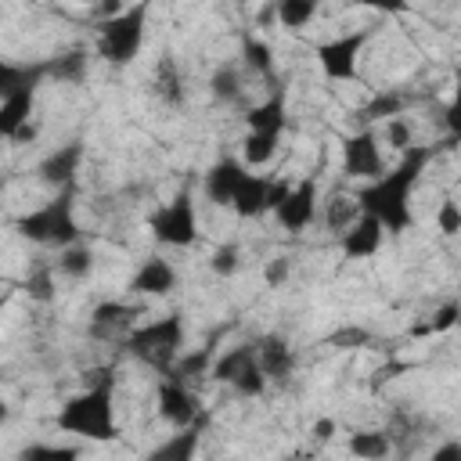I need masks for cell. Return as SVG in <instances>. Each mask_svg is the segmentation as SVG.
Here are the masks:
<instances>
[{"instance_id": "cell-1", "label": "cell", "mask_w": 461, "mask_h": 461, "mask_svg": "<svg viewBox=\"0 0 461 461\" xmlns=\"http://www.w3.org/2000/svg\"><path fill=\"white\" fill-rule=\"evenodd\" d=\"M432 158V148H418L411 144L400 158V166L385 169L378 180H367V187L357 194L360 212H371L382 220V227L389 234H403L414 227V212H411V191L425 169V162Z\"/></svg>"}, {"instance_id": "cell-2", "label": "cell", "mask_w": 461, "mask_h": 461, "mask_svg": "<svg viewBox=\"0 0 461 461\" xmlns=\"http://www.w3.org/2000/svg\"><path fill=\"white\" fill-rule=\"evenodd\" d=\"M58 429L86 436V439H115V421H112V378H97L94 385H86V393L72 396L61 414H58Z\"/></svg>"}, {"instance_id": "cell-3", "label": "cell", "mask_w": 461, "mask_h": 461, "mask_svg": "<svg viewBox=\"0 0 461 461\" xmlns=\"http://www.w3.org/2000/svg\"><path fill=\"white\" fill-rule=\"evenodd\" d=\"M122 346H126L130 357H137V360H144L148 367H155V371L166 375V371L176 364V353H180V346H184V317H180V313H169V317H162V321H151V324H144V328H133V331L122 339Z\"/></svg>"}, {"instance_id": "cell-4", "label": "cell", "mask_w": 461, "mask_h": 461, "mask_svg": "<svg viewBox=\"0 0 461 461\" xmlns=\"http://www.w3.org/2000/svg\"><path fill=\"white\" fill-rule=\"evenodd\" d=\"M18 234L22 238H29V241H43V245H72L76 238H79V227H76V220H72V191L68 187H61V194L58 198H50L47 205H40V209H32V212H25V216H18Z\"/></svg>"}, {"instance_id": "cell-5", "label": "cell", "mask_w": 461, "mask_h": 461, "mask_svg": "<svg viewBox=\"0 0 461 461\" xmlns=\"http://www.w3.org/2000/svg\"><path fill=\"white\" fill-rule=\"evenodd\" d=\"M144 25H148V4H133L130 11H119L101 22L97 50L112 65H130L137 50L144 47Z\"/></svg>"}, {"instance_id": "cell-6", "label": "cell", "mask_w": 461, "mask_h": 461, "mask_svg": "<svg viewBox=\"0 0 461 461\" xmlns=\"http://www.w3.org/2000/svg\"><path fill=\"white\" fill-rule=\"evenodd\" d=\"M155 241L162 245H173V249H187L194 245L198 238V220H194V205H191V194H176L169 205L155 209L151 220H148Z\"/></svg>"}, {"instance_id": "cell-7", "label": "cell", "mask_w": 461, "mask_h": 461, "mask_svg": "<svg viewBox=\"0 0 461 461\" xmlns=\"http://www.w3.org/2000/svg\"><path fill=\"white\" fill-rule=\"evenodd\" d=\"M371 40V29H357V32H346V36H335L328 43L317 47V61L324 68L328 79H357V61H360V50L364 43Z\"/></svg>"}, {"instance_id": "cell-8", "label": "cell", "mask_w": 461, "mask_h": 461, "mask_svg": "<svg viewBox=\"0 0 461 461\" xmlns=\"http://www.w3.org/2000/svg\"><path fill=\"white\" fill-rule=\"evenodd\" d=\"M342 169L346 176H360V180H378L385 173V158L375 144V130H360L342 140Z\"/></svg>"}, {"instance_id": "cell-9", "label": "cell", "mask_w": 461, "mask_h": 461, "mask_svg": "<svg viewBox=\"0 0 461 461\" xmlns=\"http://www.w3.org/2000/svg\"><path fill=\"white\" fill-rule=\"evenodd\" d=\"M158 414H162L169 425H176V429H187V425L198 421V403H194V396H191L187 385H184L180 378H173V375H166V378L158 382Z\"/></svg>"}, {"instance_id": "cell-10", "label": "cell", "mask_w": 461, "mask_h": 461, "mask_svg": "<svg viewBox=\"0 0 461 461\" xmlns=\"http://www.w3.org/2000/svg\"><path fill=\"white\" fill-rule=\"evenodd\" d=\"M274 212H277V220H281L285 230H303L313 220V212H317V180L313 176L299 180Z\"/></svg>"}, {"instance_id": "cell-11", "label": "cell", "mask_w": 461, "mask_h": 461, "mask_svg": "<svg viewBox=\"0 0 461 461\" xmlns=\"http://www.w3.org/2000/svg\"><path fill=\"white\" fill-rule=\"evenodd\" d=\"M382 238H385V227L378 216L371 212H360L346 230H342V252L349 259H364V256H375L382 249Z\"/></svg>"}, {"instance_id": "cell-12", "label": "cell", "mask_w": 461, "mask_h": 461, "mask_svg": "<svg viewBox=\"0 0 461 461\" xmlns=\"http://www.w3.org/2000/svg\"><path fill=\"white\" fill-rule=\"evenodd\" d=\"M79 162H83V144L79 140H72V144H65V148H58V151H50L43 162H40V180L43 184H50V187H68L72 184V176L79 173Z\"/></svg>"}, {"instance_id": "cell-13", "label": "cell", "mask_w": 461, "mask_h": 461, "mask_svg": "<svg viewBox=\"0 0 461 461\" xmlns=\"http://www.w3.org/2000/svg\"><path fill=\"white\" fill-rule=\"evenodd\" d=\"M256 360H259V367L270 382H288V375L295 367V357H292V349L281 335H263L256 342Z\"/></svg>"}, {"instance_id": "cell-14", "label": "cell", "mask_w": 461, "mask_h": 461, "mask_svg": "<svg viewBox=\"0 0 461 461\" xmlns=\"http://www.w3.org/2000/svg\"><path fill=\"white\" fill-rule=\"evenodd\" d=\"M173 288H176V270H173L162 256L144 259L140 270H137L133 281H130V292H137V295H166V292H173Z\"/></svg>"}, {"instance_id": "cell-15", "label": "cell", "mask_w": 461, "mask_h": 461, "mask_svg": "<svg viewBox=\"0 0 461 461\" xmlns=\"http://www.w3.org/2000/svg\"><path fill=\"white\" fill-rule=\"evenodd\" d=\"M270 184L274 180H267V176H256V173H245L241 176V184H238V191H234V212L238 216H263V212H270Z\"/></svg>"}, {"instance_id": "cell-16", "label": "cell", "mask_w": 461, "mask_h": 461, "mask_svg": "<svg viewBox=\"0 0 461 461\" xmlns=\"http://www.w3.org/2000/svg\"><path fill=\"white\" fill-rule=\"evenodd\" d=\"M137 317V306H126V303H101L94 306V317H90V331L97 339H115V335H130V324Z\"/></svg>"}, {"instance_id": "cell-17", "label": "cell", "mask_w": 461, "mask_h": 461, "mask_svg": "<svg viewBox=\"0 0 461 461\" xmlns=\"http://www.w3.org/2000/svg\"><path fill=\"white\" fill-rule=\"evenodd\" d=\"M241 176H245L241 162L220 158V162L205 173V194H209L212 202H220V205H230V202H234V191H238V184H241Z\"/></svg>"}, {"instance_id": "cell-18", "label": "cell", "mask_w": 461, "mask_h": 461, "mask_svg": "<svg viewBox=\"0 0 461 461\" xmlns=\"http://www.w3.org/2000/svg\"><path fill=\"white\" fill-rule=\"evenodd\" d=\"M32 101H36V86H25V90H14V94H4V104H0V133L11 140L18 126L29 122L32 115Z\"/></svg>"}, {"instance_id": "cell-19", "label": "cell", "mask_w": 461, "mask_h": 461, "mask_svg": "<svg viewBox=\"0 0 461 461\" xmlns=\"http://www.w3.org/2000/svg\"><path fill=\"white\" fill-rule=\"evenodd\" d=\"M43 76H50V61H32V65L4 61V65H0V94H14V90H25V86H40Z\"/></svg>"}, {"instance_id": "cell-20", "label": "cell", "mask_w": 461, "mask_h": 461, "mask_svg": "<svg viewBox=\"0 0 461 461\" xmlns=\"http://www.w3.org/2000/svg\"><path fill=\"white\" fill-rule=\"evenodd\" d=\"M245 122H249V130H256V133H281V130H285V94L274 90L267 101H259L256 108H249Z\"/></svg>"}, {"instance_id": "cell-21", "label": "cell", "mask_w": 461, "mask_h": 461, "mask_svg": "<svg viewBox=\"0 0 461 461\" xmlns=\"http://www.w3.org/2000/svg\"><path fill=\"white\" fill-rule=\"evenodd\" d=\"M407 94L403 90H382V94H375L367 104H360L357 108V119H364V122H378V119H393V115H403V108H407Z\"/></svg>"}, {"instance_id": "cell-22", "label": "cell", "mask_w": 461, "mask_h": 461, "mask_svg": "<svg viewBox=\"0 0 461 461\" xmlns=\"http://www.w3.org/2000/svg\"><path fill=\"white\" fill-rule=\"evenodd\" d=\"M252 360H256V342H245V346H234V349H227L223 357H216L209 375H212L216 382H230V385H234V378H238Z\"/></svg>"}, {"instance_id": "cell-23", "label": "cell", "mask_w": 461, "mask_h": 461, "mask_svg": "<svg viewBox=\"0 0 461 461\" xmlns=\"http://www.w3.org/2000/svg\"><path fill=\"white\" fill-rule=\"evenodd\" d=\"M321 0H274V14L285 29H303L310 25V18L317 14Z\"/></svg>"}, {"instance_id": "cell-24", "label": "cell", "mask_w": 461, "mask_h": 461, "mask_svg": "<svg viewBox=\"0 0 461 461\" xmlns=\"http://www.w3.org/2000/svg\"><path fill=\"white\" fill-rule=\"evenodd\" d=\"M155 90L166 104H184V79H180V68L173 65V58H162L158 61V72H155Z\"/></svg>"}, {"instance_id": "cell-25", "label": "cell", "mask_w": 461, "mask_h": 461, "mask_svg": "<svg viewBox=\"0 0 461 461\" xmlns=\"http://www.w3.org/2000/svg\"><path fill=\"white\" fill-rule=\"evenodd\" d=\"M241 58H245V68H252V72L263 76V79L274 72V50H270V43L259 40V36H245Z\"/></svg>"}, {"instance_id": "cell-26", "label": "cell", "mask_w": 461, "mask_h": 461, "mask_svg": "<svg viewBox=\"0 0 461 461\" xmlns=\"http://www.w3.org/2000/svg\"><path fill=\"white\" fill-rule=\"evenodd\" d=\"M58 270L65 274V277H86L90 270H94V252L86 249V245H65L61 249V256H58Z\"/></svg>"}, {"instance_id": "cell-27", "label": "cell", "mask_w": 461, "mask_h": 461, "mask_svg": "<svg viewBox=\"0 0 461 461\" xmlns=\"http://www.w3.org/2000/svg\"><path fill=\"white\" fill-rule=\"evenodd\" d=\"M209 86H212V97H216V101H238V97H241V68L230 65V61L220 65V68L212 72Z\"/></svg>"}, {"instance_id": "cell-28", "label": "cell", "mask_w": 461, "mask_h": 461, "mask_svg": "<svg viewBox=\"0 0 461 461\" xmlns=\"http://www.w3.org/2000/svg\"><path fill=\"white\" fill-rule=\"evenodd\" d=\"M194 447H198V429H191V425H187V429H184V432H176L169 443H162L151 457H155V461H187V457L194 454Z\"/></svg>"}, {"instance_id": "cell-29", "label": "cell", "mask_w": 461, "mask_h": 461, "mask_svg": "<svg viewBox=\"0 0 461 461\" xmlns=\"http://www.w3.org/2000/svg\"><path fill=\"white\" fill-rule=\"evenodd\" d=\"M346 447L357 457H385L393 450V439H389V432H353Z\"/></svg>"}, {"instance_id": "cell-30", "label": "cell", "mask_w": 461, "mask_h": 461, "mask_svg": "<svg viewBox=\"0 0 461 461\" xmlns=\"http://www.w3.org/2000/svg\"><path fill=\"white\" fill-rule=\"evenodd\" d=\"M277 137L281 133H256V130H249V137H245V162L249 166H267L274 158V151H277Z\"/></svg>"}, {"instance_id": "cell-31", "label": "cell", "mask_w": 461, "mask_h": 461, "mask_svg": "<svg viewBox=\"0 0 461 461\" xmlns=\"http://www.w3.org/2000/svg\"><path fill=\"white\" fill-rule=\"evenodd\" d=\"M357 216H360V202L342 198V194H335V198L328 202V209H324V223H328L335 234H342Z\"/></svg>"}, {"instance_id": "cell-32", "label": "cell", "mask_w": 461, "mask_h": 461, "mask_svg": "<svg viewBox=\"0 0 461 461\" xmlns=\"http://www.w3.org/2000/svg\"><path fill=\"white\" fill-rule=\"evenodd\" d=\"M50 76L61 83H79L86 76V54L83 50H68L61 58H50Z\"/></svg>"}, {"instance_id": "cell-33", "label": "cell", "mask_w": 461, "mask_h": 461, "mask_svg": "<svg viewBox=\"0 0 461 461\" xmlns=\"http://www.w3.org/2000/svg\"><path fill=\"white\" fill-rule=\"evenodd\" d=\"M202 371H212V349H194V353H187V357H180L166 375H173V378H180V382H187V378H198Z\"/></svg>"}, {"instance_id": "cell-34", "label": "cell", "mask_w": 461, "mask_h": 461, "mask_svg": "<svg viewBox=\"0 0 461 461\" xmlns=\"http://www.w3.org/2000/svg\"><path fill=\"white\" fill-rule=\"evenodd\" d=\"M457 321H461V306H457V303H447V306H439V310L432 313L429 324L418 328V335H439V331H450Z\"/></svg>"}, {"instance_id": "cell-35", "label": "cell", "mask_w": 461, "mask_h": 461, "mask_svg": "<svg viewBox=\"0 0 461 461\" xmlns=\"http://www.w3.org/2000/svg\"><path fill=\"white\" fill-rule=\"evenodd\" d=\"M267 375H263V367H259V360H252L238 378H234V389L241 393V396H259L263 389H267Z\"/></svg>"}, {"instance_id": "cell-36", "label": "cell", "mask_w": 461, "mask_h": 461, "mask_svg": "<svg viewBox=\"0 0 461 461\" xmlns=\"http://www.w3.org/2000/svg\"><path fill=\"white\" fill-rule=\"evenodd\" d=\"M209 263H212V270H216V274L230 277V274L241 267V249H238L234 241H223V245L212 252V259H209Z\"/></svg>"}, {"instance_id": "cell-37", "label": "cell", "mask_w": 461, "mask_h": 461, "mask_svg": "<svg viewBox=\"0 0 461 461\" xmlns=\"http://www.w3.org/2000/svg\"><path fill=\"white\" fill-rule=\"evenodd\" d=\"M25 292H29L32 299L47 303V299L54 295V274H50V267H36V270L25 277Z\"/></svg>"}, {"instance_id": "cell-38", "label": "cell", "mask_w": 461, "mask_h": 461, "mask_svg": "<svg viewBox=\"0 0 461 461\" xmlns=\"http://www.w3.org/2000/svg\"><path fill=\"white\" fill-rule=\"evenodd\" d=\"M40 457H47V461H72V457H79V450L76 447H43V443L22 450V461H40Z\"/></svg>"}, {"instance_id": "cell-39", "label": "cell", "mask_w": 461, "mask_h": 461, "mask_svg": "<svg viewBox=\"0 0 461 461\" xmlns=\"http://www.w3.org/2000/svg\"><path fill=\"white\" fill-rule=\"evenodd\" d=\"M385 137H389V144H393L396 151H407V148H411V140H414V130H411V122H407L403 115H393V119H389Z\"/></svg>"}, {"instance_id": "cell-40", "label": "cell", "mask_w": 461, "mask_h": 461, "mask_svg": "<svg viewBox=\"0 0 461 461\" xmlns=\"http://www.w3.org/2000/svg\"><path fill=\"white\" fill-rule=\"evenodd\" d=\"M436 223H439L443 234H457V230H461V205H457L454 198H447V202L439 205V212H436Z\"/></svg>"}, {"instance_id": "cell-41", "label": "cell", "mask_w": 461, "mask_h": 461, "mask_svg": "<svg viewBox=\"0 0 461 461\" xmlns=\"http://www.w3.org/2000/svg\"><path fill=\"white\" fill-rule=\"evenodd\" d=\"M367 339H371V335H367L364 328H342V331H335L328 342H331V346H342V349H357V346H367Z\"/></svg>"}, {"instance_id": "cell-42", "label": "cell", "mask_w": 461, "mask_h": 461, "mask_svg": "<svg viewBox=\"0 0 461 461\" xmlns=\"http://www.w3.org/2000/svg\"><path fill=\"white\" fill-rule=\"evenodd\" d=\"M443 122H447V130H450V140H461V83H457V90H454V101H450L447 112H443Z\"/></svg>"}, {"instance_id": "cell-43", "label": "cell", "mask_w": 461, "mask_h": 461, "mask_svg": "<svg viewBox=\"0 0 461 461\" xmlns=\"http://www.w3.org/2000/svg\"><path fill=\"white\" fill-rule=\"evenodd\" d=\"M288 274H292V263H288L285 256H277V259L267 267V285H281Z\"/></svg>"}, {"instance_id": "cell-44", "label": "cell", "mask_w": 461, "mask_h": 461, "mask_svg": "<svg viewBox=\"0 0 461 461\" xmlns=\"http://www.w3.org/2000/svg\"><path fill=\"white\" fill-rule=\"evenodd\" d=\"M360 7H375V11H385V14H403L407 11V0H357Z\"/></svg>"}, {"instance_id": "cell-45", "label": "cell", "mask_w": 461, "mask_h": 461, "mask_svg": "<svg viewBox=\"0 0 461 461\" xmlns=\"http://www.w3.org/2000/svg\"><path fill=\"white\" fill-rule=\"evenodd\" d=\"M331 432H335V421L331 418H321V421H313V439H331Z\"/></svg>"}, {"instance_id": "cell-46", "label": "cell", "mask_w": 461, "mask_h": 461, "mask_svg": "<svg viewBox=\"0 0 461 461\" xmlns=\"http://www.w3.org/2000/svg\"><path fill=\"white\" fill-rule=\"evenodd\" d=\"M36 130H40L36 122H25V126H18V130H14V137H11V140H14V144H25V140H32V137H36Z\"/></svg>"}, {"instance_id": "cell-47", "label": "cell", "mask_w": 461, "mask_h": 461, "mask_svg": "<svg viewBox=\"0 0 461 461\" xmlns=\"http://www.w3.org/2000/svg\"><path fill=\"white\" fill-rule=\"evenodd\" d=\"M432 457H436V461H450V457H461V443H447V447H439Z\"/></svg>"}, {"instance_id": "cell-48", "label": "cell", "mask_w": 461, "mask_h": 461, "mask_svg": "<svg viewBox=\"0 0 461 461\" xmlns=\"http://www.w3.org/2000/svg\"><path fill=\"white\" fill-rule=\"evenodd\" d=\"M104 11H108V18L119 14V0H104Z\"/></svg>"}]
</instances>
